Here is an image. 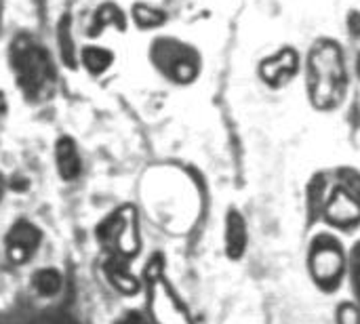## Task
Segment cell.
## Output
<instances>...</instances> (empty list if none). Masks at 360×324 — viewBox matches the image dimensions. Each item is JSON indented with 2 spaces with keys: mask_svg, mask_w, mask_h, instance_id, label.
Returning <instances> with one entry per match:
<instances>
[{
  "mask_svg": "<svg viewBox=\"0 0 360 324\" xmlns=\"http://www.w3.org/2000/svg\"><path fill=\"white\" fill-rule=\"evenodd\" d=\"M11 63L27 99H49L55 86V67L49 53L34 38L19 36L11 44Z\"/></svg>",
  "mask_w": 360,
  "mask_h": 324,
  "instance_id": "cell-1",
  "label": "cell"
},
{
  "mask_svg": "<svg viewBox=\"0 0 360 324\" xmlns=\"http://www.w3.org/2000/svg\"><path fill=\"white\" fill-rule=\"evenodd\" d=\"M344 57L333 42H321L310 55V93L312 99L329 108L344 91Z\"/></svg>",
  "mask_w": 360,
  "mask_h": 324,
  "instance_id": "cell-2",
  "label": "cell"
},
{
  "mask_svg": "<svg viewBox=\"0 0 360 324\" xmlns=\"http://www.w3.org/2000/svg\"><path fill=\"white\" fill-rule=\"evenodd\" d=\"M154 61L156 65L173 80L177 82H188L196 76V70H198V57L196 53L186 46V44H179L175 40H158L154 42Z\"/></svg>",
  "mask_w": 360,
  "mask_h": 324,
  "instance_id": "cell-3",
  "label": "cell"
},
{
  "mask_svg": "<svg viewBox=\"0 0 360 324\" xmlns=\"http://www.w3.org/2000/svg\"><path fill=\"white\" fill-rule=\"evenodd\" d=\"M310 268L314 278L325 287H335L340 280V274L344 272V255L333 238L321 236L310 255Z\"/></svg>",
  "mask_w": 360,
  "mask_h": 324,
  "instance_id": "cell-4",
  "label": "cell"
},
{
  "mask_svg": "<svg viewBox=\"0 0 360 324\" xmlns=\"http://www.w3.org/2000/svg\"><path fill=\"white\" fill-rule=\"evenodd\" d=\"M150 306H152V314L154 320L158 324H192L186 310L179 306V302L175 299V295L171 293L169 285L160 278L154 276L152 280V289H150Z\"/></svg>",
  "mask_w": 360,
  "mask_h": 324,
  "instance_id": "cell-5",
  "label": "cell"
},
{
  "mask_svg": "<svg viewBox=\"0 0 360 324\" xmlns=\"http://www.w3.org/2000/svg\"><path fill=\"white\" fill-rule=\"evenodd\" d=\"M40 245V232L27 221H19L6 234V255L13 264L27 261Z\"/></svg>",
  "mask_w": 360,
  "mask_h": 324,
  "instance_id": "cell-6",
  "label": "cell"
},
{
  "mask_svg": "<svg viewBox=\"0 0 360 324\" xmlns=\"http://www.w3.org/2000/svg\"><path fill=\"white\" fill-rule=\"evenodd\" d=\"M325 215L331 223L348 228L360 219L359 200L346 190H335V194L331 196V200L325 209Z\"/></svg>",
  "mask_w": 360,
  "mask_h": 324,
  "instance_id": "cell-7",
  "label": "cell"
},
{
  "mask_svg": "<svg viewBox=\"0 0 360 324\" xmlns=\"http://www.w3.org/2000/svg\"><path fill=\"white\" fill-rule=\"evenodd\" d=\"M297 70V57L293 51H281L274 59H268L262 65V74L268 82H285Z\"/></svg>",
  "mask_w": 360,
  "mask_h": 324,
  "instance_id": "cell-8",
  "label": "cell"
},
{
  "mask_svg": "<svg viewBox=\"0 0 360 324\" xmlns=\"http://www.w3.org/2000/svg\"><path fill=\"white\" fill-rule=\"evenodd\" d=\"M57 169L65 181H72L80 175V156L72 139H59L57 143Z\"/></svg>",
  "mask_w": 360,
  "mask_h": 324,
  "instance_id": "cell-9",
  "label": "cell"
},
{
  "mask_svg": "<svg viewBox=\"0 0 360 324\" xmlns=\"http://www.w3.org/2000/svg\"><path fill=\"white\" fill-rule=\"evenodd\" d=\"M247 247V230H245V221L238 213H230L228 221H226V249L228 255L232 259H238L245 253Z\"/></svg>",
  "mask_w": 360,
  "mask_h": 324,
  "instance_id": "cell-10",
  "label": "cell"
},
{
  "mask_svg": "<svg viewBox=\"0 0 360 324\" xmlns=\"http://www.w3.org/2000/svg\"><path fill=\"white\" fill-rule=\"evenodd\" d=\"M112 59H114V57H112V53H110V51H105V48L89 46V48H84V51H82V61H84L86 70H89V72H93V74H101L105 67H110Z\"/></svg>",
  "mask_w": 360,
  "mask_h": 324,
  "instance_id": "cell-11",
  "label": "cell"
},
{
  "mask_svg": "<svg viewBox=\"0 0 360 324\" xmlns=\"http://www.w3.org/2000/svg\"><path fill=\"white\" fill-rule=\"evenodd\" d=\"M34 289L44 297H53L61 289V276L55 270H40L34 276Z\"/></svg>",
  "mask_w": 360,
  "mask_h": 324,
  "instance_id": "cell-12",
  "label": "cell"
},
{
  "mask_svg": "<svg viewBox=\"0 0 360 324\" xmlns=\"http://www.w3.org/2000/svg\"><path fill=\"white\" fill-rule=\"evenodd\" d=\"M110 23H116L118 27H124V17L122 13L114 6V4H105L97 11V19H95V25H93V34L101 32L103 25H110Z\"/></svg>",
  "mask_w": 360,
  "mask_h": 324,
  "instance_id": "cell-13",
  "label": "cell"
},
{
  "mask_svg": "<svg viewBox=\"0 0 360 324\" xmlns=\"http://www.w3.org/2000/svg\"><path fill=\"white\" fill-rule=\"evenodd\" d=\"M135 21L139 27H156L165 21V13L158 8L139 4V6H135Z\"/></svg>",
  "mask_w": 360,
  "mask_h": 324,
  "instance_id": "cell-14",
  "label": "cell"
},
{
  "mask_svg": "<svg viewBox=\"0 0 360 324\" xmlns=\"http://www.w3.org/2000/svg\"><path fill=\"white\" fill-rule=\"evenodd\" d=\"M338 324H360L359 310H356L352 304H344V306H340Z\"/></svg>",
  "mask_w": 360,
  "mask_h": 324,
  "instance_id": "cell-15",
  "label": "cell"
},
{
  "mask_svg": "<svg viewBox=\"0 0 360 324\" xmlns=\"http://www.w3.org/2000/svg\"><path fill=\"white\" fill-rule=\"evenodd\" d=\"M61 53H63L68 65H74V46L70 40V32H68V19H65V25L61 23Z\"/></svg>",
  "mask_w": 360,
  "mask_h": 324,
  "instance_id": "cell-16",
  "label": "cell"
},
{
  "mask_svg": "<svg viewBox=\"0 0 360 324\" xmlns=\"http://www.w3.org/2000/svg\"><path fill=\"white\" fill-rule=\"evenodd\" d=\"M350 32H352V36H354V38H359L360 40V15L359 13H354V15L350 17Z\"/></svg>",
  "mask_w": 360,
  "mask_h": 324,
  "instance_id": "cell-17",
  "label": "cell"
},
{
  "mask_svg": "<svg viewBox=\"0 0 360 324\" xmlns=\"http://www.w3.org/2000/svg\"><path fill=\"white\" fill-rule=\"evenodd\" d=\"M0 194H2V177H0Z\"/></svg>",
  "mask_w": 360,
  "mask_h": 324,
  "instance_id": "cell-18",
  "label": "cell"
},
{
  "mask_svg": "<svg viewBox=\"0 0 360 324\" xmlns=\"http://www.w3.org/2000/svg\"><path fill=\"white\" fill-rule=\"evenodd\" d=\"M359 74H360V59H359Z\"/></svg>",
  "mask_w": 360,
  "mask_h": 324,
  "instance_id": "cell-19",
  "label": "cell"
},
{
  "mask_svg": "<svg viewBox=\"0 0 360 324\" xmlns=\"http://www.w3.org/2000/svg\"><path fill=\"white\" fill-rule=\"evenodd\" d=\"M0 8H2V4H0Z\"/></svg>",
  "mask_w": 360,
  "mask_h": 324,
  "instance_id": "cell-20",
  "label": "cell"
}]
</instances>
